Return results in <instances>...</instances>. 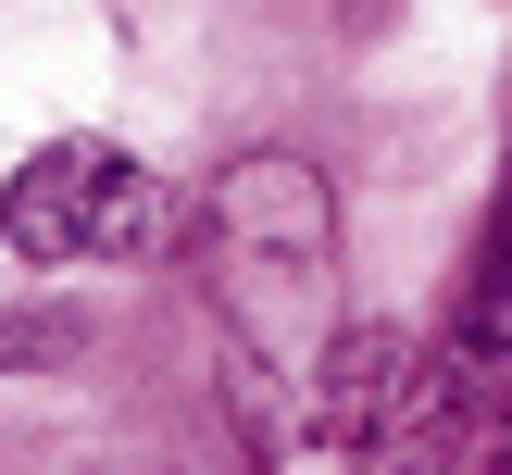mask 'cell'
I'll return each instance as SVG.
<instances>
[{"mask_svg": "<svg viewBox=\"0 0 512 475\" xmlns=\"http://www.w3.org/2000/svg\"><path fill=\"white\" fill-rule=\"evenodd\" d=\"M200 238H213V325H225V388H238L250 438L288 450L313 438V363H325V275H338V188H325V163H300V150H238V163L213 175V213H200Z\"/></svg>", "mask_w": 512, "mask_h": 475, "instance_id": "1", "label": "cell"}, {"mask_svg": "<svg viewBox=\"0 0 512 475\" xmlns=\"http://www.w3.org/2000/svg\"><path fill=\"white\" fill-rule=\"evenodd\" d=\"M488 463H500V475H512V400H500V425H488Z\"/></svg>", "mask_w": 512, "mask_h": 475, "instance_id": "6", "label": "cell"}, {"mask_svg": "<svg viewBox=\"0 0 512 475\" xmlns=\"http://www.w3.org/2000/svg\"><path fill=\"white\" fill-rule=\"evenodd\" d=\"M450 363H425L400 325H338L325 338V363H313V438L325 450H375V438H400V425H438L450 413Z\"/></svg>", "mask_w": 512, "mask_h": 475, "instance_id": "3", "label": "cell"}, {"mask_svg": "<svg viewBox=\"0 0 512 475\" xmlns=\"http://www.w3.org/2000/svg\"><path fill=\"white\" fill-rule=\"evenodd\" d=\"M175 238V188L113 138H50L0 188V250L13 263H150Z\"/></svg>", "mask_w": 512, "mask_h": 475, "instance_id": "2", "label": "cell"}, {"mask_svg": "<svg viewBox=\"0 0 512 475\" xmlns=\"http://www.w3.org/2000/svg\"><path fill=\"white\" fill-rule=\"evenodd\" d=\"M488 375H512V225H500V250H488V288H475V313H463V363H450V388H488Z\"/></svg>", "mask_w": 512, "mask_h": 475, "instance_id": "4", "label": "cell"}, {"mask_svg": "<svg viewBox=\"0 0 512 475\" xmlns=\"http://www.w3.org/2000/svg\"><path fill=\"white\" fill-rule=\"evenodd\" d=\"M350 475H438V425H400V438H375Z\"/></svg>", "mask_w": 512, "mask_h": 475, "instance_id": "5", "label": "cell"}]
</instances>
